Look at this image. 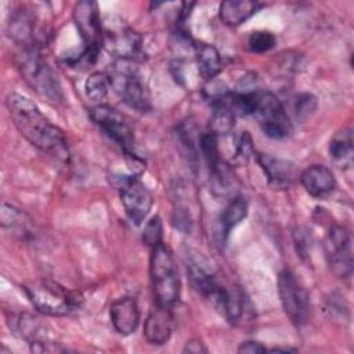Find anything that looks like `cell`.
<instances>
[{"mask_svg": "<svg viewBox=\"0 0 354 354\" xmlns=\"http://www.w3.org/2000/svg\"><path fill=\"white\" fill-rule=\"evenodd\" d=\"M141 239L142 243L151 249L163 243V224L159 216H153L147 221Z\"/></svg>", "mask_w": 354, "mask_h": 354, "instance_id": "27", "label": "cell"}, {"mask_svg": "<svg viewBox=\"0 0 354 354\" xmlns=\"http://www.w3.org/2000/svg\"><path fill=\"white\" fill-rule=\"evenodd\" d=\"M113 185L119 191L120 202L129 220L140 225L148 216L153 199L147 185L136 176H112Z\"/></svg>", "mask_w": 354, "mask_h": 354, "instance_id": "9", "label": "cell"}, {"mask_svg": "<svg viewBox=\"0 0 354 354\" xmlns=\"http://www.w3.org/2000/svg\"><path fill=\"white\" fill-rule=\"evenodd\" d=\"M32 306L41 314L51 317L68 315L83 303V296L77 290H71L50 279H37L22 286Z\"/></svg>", "mask_w": 354, "mask_h": 354, "instance_id": "3", "label": "cell"}, {"mask_svg": "<svg viewBox=\"0 0 354 354\" xmlns=\"http://www.w3.org/2000/svg\"><path fill=\"white\" fill-rule=\"evenodd\" d=\"M106 73L111 80V88L127 106L142 113L151 111V94L134 61L116 59Z\"/></svg>", "mask_w": 354, "mask_h": 354, "instance_id": "6", "label": "cell"}, {"mask_svg": "<svg viewBox=\"0 0 354 354\" xmlns=\"http://www.w3.org/2000/svg\"><path fill=\"white\" fill-rule=\"evenodd\" d=\"M109 315L112 325L119 335H131L137 329L140 321V311L136 299L131 296H124L112 301Z\"/></svg>", "mask_w": 354, "mask_h": 354, "instance_id": "16", "label": "cell"}, {"mask_svg": "<svg viewBox=\"0 0 354 354\" xmlns=\"http://www.w3.org/2000/svg\"><path fill=\"white\" fill-rule=\"evenodd\" d=\"M254 155L253 140L249 131H241L235 136L232 142V153L230 156V163L234 166H243Z\"/></svg>", "mask_w": 354, "mask_h": 354, "instance_id": "25", "label": "cell"}, {"mask_svg": "<svg viewBox=\"0 0 354 354\" xmlns=\"http://www.w3.org/2000/svg\"><path fill=\"white\" fill-rule=\"evenodd\" d=\"M173 328L174 315L171 313V308L155 303L144 322V337L147 339V342L155 346L165 344L170 339Z\"/></svg>", "mask_w": 354, "mask_h": 354, "instance_id": "15", "label": "cell"}, {"mask_svg": "<svg viewBox=\"0 0 354 354\" xmlns=\"http://www.w3.org/2000/svg\"><path fill=\"white\" fill-rule=\"evenodd\" d=\"M212 108L213 111L209 119V131L213 133L216 137L232 133L236 116L221 104H214L212 105Z\"/></svg>", "mask_w": 354, "mask_h": 354, "instance_id": "24", "label": "cell"}, {"mask_svg": "<svg viewBox=\"0 0 354 354\" xmlns=\"http://www.w3.org/2000/svg\"><path fill=\"white\" fill-rule=\"evenodd\" d=\"M295 245L300 257H306L308 254V236L304 230L299 228L295 231Z\"/></svg>", "mask_w": 354, "mask_h": 354, "instance_id": "31", "label": "cell"}, {"mask_svg": "<svg viewBox=\"0 0 354 354\" xmlns=\"http://www.w3.org/2000/svg\"><path fill=\"white\" fill-rule=\"evenodd\" d=\"M7 322L10 329L18 337L29 342V344L35 343H47L46 336L43 333L44 326L40 319L30 313H11L7 317Z\"/></svg>", "mask_w": 354, "mask_h": 354, "instance_id": "19", "label": "cell"}, {"mask_svg": "<svg viewBox=\"0 0 354 354\" xmlns=\"http://www.w3.org/2000/svg\"><path fill=\"white\" fill-rule=\"evenodd\" d=\"M261 8L263 4L253 0H227L220 4L218 15L223 24L228 26H239Z\"/></svg>", "mask_w": 354, "mask_h": 354, "instance_id": "20", "label": "cell"}, {"mask_svg": "<svg viewBox=\"0 0 354 354\" xmlns=\"http://www.w3.org/2000/svg\"><path fill=\"white\" fill-rule=\"evenodd\" d=\"M88 113L93 122L122 148L126 156L138 160L134 130L126 115L108 104H97L88 109Z\"/></svg>", "mask_w": 354, "mask_h": 354, "instance_id": "7", "label": "cell"}, {"mask_svg": "<svg viewBox=\"0 0 354 354\" xmlns=\"http://www.w3.org/2000/svg\"><path fill=\"white\" fill-rule=\"evenodd\" d=\"M171 225L183 234H189L192 230L191 212L185 206L177 205L171 213Z\"/></svg>", "mask_w": 354, "mask_h": 354, "instance_id": "29", "label": "cell"}, {"mask_svg": "<svg viewBox=\"0 0 354 354\" xmlns=\"http://www.w3.org/2000/svg\"><path fill=\"white\" fill-rule=\"evenodd\" d=\"M184 353H191V354H199V353H207V348L205 347V344L199 340V339H191L185 343Z\"/></svg>", "mask_w": 354, "mask_h": 354, "instance_id": "33", "label": "cell"}, {"mask_svg": "<svg viewBox=\"0 0 354 354\" xmlns=\"http://www.w3.org/2000/svg\"><path fill=\"white\" fill-rule=\"evenodd\" d=\"M317 108V98L310 93H303L296 98L295 113L297 119L308 118Z\"/></svg>", "mask_w": 354, "mask_h": 354, "instance_id": "30", "label": "cell"}, {"mask_svg": "<svg viewBox=\"0 0 354 354\" xmlns=\"http://www.w3.org/2000/svg\"><path fill=\"white\" fill-rule=\"evenodd\" d=\"M249 97V115L259 123L263 133L274 140H282L290 136L293 127L289 115L278 100V97L261 88L248 91Z\"/></svg>", "mask_w": 354, "mask_h": 354, "instance_id": "5", "label": "cell"}, {"mask_svg": "<svg viewBox=\"0 0 354 354\" xmlns=\"http://www.w3.org/2000/svg\"><path fill=\"white\" fill-rule=\"evenodd\" d=\"M8 36L21 47H40L35 10L18 6L10 15Z\"/></svg>", "mask_w": 354, "mask_h": 354, "instance_id": "13", "label": "cell"}, {"mask_svg": "<svg viewBox=\"0 0 354 354\" xmlns=\"http://www.w3.org/2000/svg\"><path fill=\"white\" fill-rule=\"evenodd\" d=\"M6 105L14 126L33 147L58 162H69V149L64 131L53 124L30 98L11 93L6 100Z\"/></svg>", "mask_w": 354, "mask_h": 354, "instance_id": "1", "label": "cell"}, {"mask_svg": "<svg viewBox=\"0 0 354 354\" xmlns=\"http://www.w3.org/2000/svg\"><path fill=\"white\" fill-rule=\"evenodd\" d=\"M102 47L116 59L138 61L142 57V39L133 28L118 17L104 22Z\"/></svg>", "mask_w": 354, "mask_h": 354, "instance_id": "8", "label": "cell"}, {"mask_svg": "<svg viewBox=\"0 0 354 354\" xmlns=\"http://www.w3.org/2000/svg\"><path fill=\"white\" fill-rule=\"evenodd\" d=\"M353 130L351 127H343L336 131L329 142V156L336 163H348L353 160Z\"/></svg>", "mask_w": 354, "mask_h": 354, "instance_id": "23", "label": "cell"}, {"mask_svg": "<svg viewBox=\"0 0 354 354\" xmlns=\"http://www.w3.org/2000/svg\"><path fill=\"white\" fill-rule=\"evenodd\" d=\"M324 252L330 272L339 279L353 275V245L350 232L342 225H333L325 235Z\"/></svg>", "mask_w": 354, "mask_h": 354, "instance_id": "11", "label": "cell"}, {"mask_svg": "<svg viewBox=\"0 0 354 354\" xmlns=\"http://www.w3.org/2000/svg\"><path fill=\"white\" fill-rule=\"evenodd\" d=\"M248 216V202L242 196H235L228 202L214 224V239L224 246L231 230H234Z\"/></svg>", "mask_w": 354, "mask_h": 354, "instance_id": "17", "label": "cell"}, {"mask_svg": "<svg viewBox=\"0 0 354 354\" xmlns=\"http://www.w3.org/2000/svg\"><path fill=\"white\" fill-rule=\"evenodd\" d=\"M17 68L26 84L44 101L61 104L64 91L61 83L40 53V47H21L15 55Z\"/></svg>", "mask_w": 354, "mask_h": 354, "instance_id": "2", "label": "cell"}, {"mask_svg": "<svg viewBox=\"0 0 354 354\" xmlns=\"http://www.w3.org/2000/svg\"><path fill=\"white\" fill-rule=\"evenodd\" d=\"M256 159L274 189H288L295 184L297 171L292 162L261 152L256 155Z\"/></svg>", "mask_w": 354, "mask_h": 354, "instance_id": "14", "label": "cell"}, {"mask_svg": "<svg viewBox=\"0 0 354 354\" xmlns=\"http://www.w3.org/2000/svg\"><path fill=\"white\" fill-rule=\"evenodd\" d=\"M149 277L155 303L173 307L180 296V274L174 256L167 245L160 243L151 249Z\"/></svg>", "mask_w": 354, "mask_h": 354, "instance_id": "4", "label": "cell"}, {"mask_svg": "<svg viewBox=\"0 0 354 354\" xmlns=\"http://www.w3.org/2000/svg\"><path fill=\"white\" fill-rule=\"evenodd\" d=\"M111 88V80L106 72H93L84 83V93L91 101H102Z\"/></svg>", "mask_w": 354, "mask_h": 354, "instance_id": "26", "label": "cell"}, {"mask_svg": "<svg viewBox=\"0 0 354 354\" xmlns=\"http://www.w3.org/2000/svg\"><path fill=\"white\" fill-rule=\"evenodd\" d=\"M277 44V39L271 32L267 30H256L252 32L248 37V48L252 53L263 54L274 48Z\"/></svg>", "mask_w": 354, "mask_h": 354, "instance_id": "28", "label": "cell"}, {"mask_svg": "<svg viewBox=\"0 0 354 354\" xmlns=\"http://www.w3.org/2000/svg\"><path fill=\"white\" fill-rule=\"evenodd\" d=\"M0 223L3 230L8 231L12 236L26 239L32 236V220L21 209L3 202L0 210Z\"/></svg>", "mask_w": 354, "mask_h": 354, "instance_id": "21", "label": "cell"}, {"mask_svg": "<svg viewBox=\"0 0 354 354\" xmlns=\"http://www.w3.org/2000/svg\"><path fill=\"white\" fill-rule=\"evenodd\" d=\"M267 351V348L259 343V342H254V340H248V342H243L241 343V346L238 347V353H249V354H253V353H264Z\"/></svg>", "mask_w": 354, "mask_h": 354, "instance_id": "32", "label": "cell"}, {"mask_svg": "<svg viewBox=\"0 0 354 354\" xmlns=\"http://www.w3.org/2000/svg\"><path fill=\"white\" fill-rule=\"evenodd\" d=\"M72 17L84 47L100 53L104 37V22L101 21L97 3L88 0L76 3L72 11Z\"/></svg>", "mask_w": 354, "mask_h": 354, "instance_id": "12", "label": "cell"}, {"mask_svg": "<svg viewBox=\"0 0 354 354\" xmlns=\"http://www.w3.org/2000/svg\"><path fill=\"white\" fill-rule=\"evenodd\" d=\"M300 183L306 192L314 198H325L336 188L332 170L324 165H311L300 174Z\"/></svg>", "mask_w": 354, "mask_h": 354, "instance_id": "18", "label": "cell"}, {"mask_svg": "<svg viewBox=\"0 0 354 354\" xmlns=\"http://www.w3.org/2000/svg\"><path fill=\"white\" fill-rule=\"evenodd\" d=\"M278 295L290 322L297 328L304 325L310 315V297L306 288L290 270H282L279 272Z\"/></svg>", "mask_w": 354, "mask_h": 354, "instance_id": "10", "label": "cell"}, {"mask_svg": "<svg viewBox=\"0 0 354 354\" xmlns=\"http://www.w3.org/2000/svg\"><path fill=\"white\" fill-rule=\"evenodd\" d=\"M194 57L199 76L209 82L214 79L221 71V57L217 48L207 43L194 44Z\"/></svg>", "mask_w": 354, "mask_h": 354, "instance_id": "22", "label": "cell"}]
</instances>
